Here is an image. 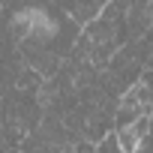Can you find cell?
Masks as SVG:
<instances>
[{"mask_svg": "<svg viewBox=\"0 0 153 153\" xmlns=\"http://www.w3.org/2000/svg\"><path fill=\"white\" fill-rule=\"evenodd\" d=\"M147 129H150V117H141V120H135V123H129V126L114 129L117 144H120V153H135V147H138V141L147 135Z\"/></svg>", "mask_w": 153, "mask_h": 153, "instance_id": "1", "label": "cell"}, {"mask_svg": "<svg viewBox=\"0 0 153 153\" xmlns=\"http://www.w3.org/2000/svg\"><path fill=\"white\" fill-rule=\"evenodd\" d=\"M111 3V0H72V6H69V18L78 24V27H87L93 18H99V12Z\"/></svg>", "mask_w": 153, "mask_h": 153, "instance_id": "2", "label": "cell"}, {"mask_svg": "<svg viewBox=\"0 0 153 153\" xmlns=\"http://www.w3.org/2000/svg\"><path fill=\"white\" fill-rule=\"evenodd\" d=\"M93 153H120V144H117V135L114 132H108L102 141H96L93 144Z\"/></svg>", "mask_w": 153, "mask_h": 153, "instance_id": "3", "label": "cell"}, {"mask_svg": "<svg viewBox=\"0 0 153 153\" xmlns=\"http://www.w3.org/2000/svg\"><path fill=\"white\" fill-rule=\"evenodd\" d=\"M63 153H93V144L81 138V141H75V144H69V147H66Z\"/></svg>", "mask_w": 153, "mask_h": 153, "instance_id": "4", "label": "cell"}, {"mask_svg": "<svg viewBox=\"0 0 153 153\" xmlns=\"http://www.w3.org/2000/svg\"><path fill=\"white\" fill-rule=\"evenodd\" d=\"M135 153H153V135H150V129H147V135H144V138L138 141Z\"/></svg>", "mask_w": 153, "mask_h": 153, "instance_id": "5", "label": "cell"}, {"mask_svg": "<svg viewBox=\"0 0 153 153\" xmlns=\"http://www.w3.org/2000/svg\"><path fill=\"white\" fill-rule=\"evenodd\" d=\"M138 84H144L147 90H153V66L141 69V75H138Z\"/></svg>", "mask_w": 153, "mask_h": 153, "instance_id": "6", "label": "cell"}]
</instances>
